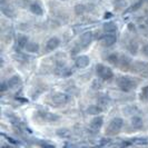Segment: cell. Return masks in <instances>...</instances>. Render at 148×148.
I'll use <instances>...</instances> for the list:
<instances>
[{
    "mask_svg": "<svg viewBox=\"0 0 148 148\" xmlns=\"http://www.w3.org/2000/svg\"><path fill=\"white\" fill-rule=\"evenodd\" d=\"M143 51H144V53H145V55H146V56H147V57H148V45H146V46L144 47V49H143Z\"/></svg>",
    "mask_w": 148,
    "mask_h": 148,
    "instance_id": "36",
    "label": "cell"
},
{
    "mask_svg": "<svg viewBox=\"0 0 148 148\" xmlns=\"http://www.w3.org/2000/svg\"><path fill=\"white\" fill-rule=\"evenodd\" d=\"M7 82L10 89H17L22 85L21 78H20L19 76H17V75H16V76H12L11 78H9V80H8Z\"/></svg>",
    "mask_w": 148,
    "mask_h": 148,
    "instance_id": "9",
    "label": "cell"
},
{
    "mask_svg": "<svg viewBox=\"0 0 148 148\" xmlns=\"http://www.w3.org/2000/svg\"><path fill=\"white\" fill-rule=\"evenodd\" d=\"M137 49H138V45L136 44V42L132 41L130 44L128 45V50L132 52V53H134V55H136V52H137Z\"/></svg>",
    "mask_w": 148,
    "mask_h": 148,
    "instance_id": "27",
    "label": "cell"
},
{
    "mask_svg": "<svg viewBox=\"0 0 148 148\" xmlns=\"http://www.w3.org/2000/svg\"><path fill=\"white\" fill-rule=\"evenodd\" d=\"M1 11H2V14H3L5 16L10 17V18H12V17L15 16V10L12 9V7H10V6H6V5H5V2H2V3H1Z\"/></svg>",
    "mask_w": 148,
    "mask_h": 148,
    "instance_id": "16",
    "label": "cell"
},
{
    "mask_svg": "<svg viewBox=\"0 0 148 148\" xmlns=\"http://www.w3.org/2000/svg\"><path fill=\"white\" fill-rule=\"evenodd\" d=\"M141 98L143 99H145V100H148V86H146V87H144V88L141 89Z\"/></svg>",
    "mask_w": 148,
    "mask_h": 148,
    "instance_id": "29",
    "label": "cell"
},
{
    "mask_svg": "<svg viewBox=\"0 0 148 148\" xmlns=\"http://www.w3.org/2000/svg\"><path fill=\"white\" fill-rule=\"evenodd\" d=\"M111 17H112V14H111V12H106L104 16L105 19H109V18H111Z\"/></svg>",
    "mask_w": 148,
    "mask_h": 148,
    "instance_id": "34",
    "label": "cell"
},
{
    "mask_svg": "<svg viewBox=\"0 0 148 148\" xmlns=\"http://www.w3.org/2000/svg\"><path fill=\"white\" fill-rule=\"evenodd\" d=\"M26 51L28 52H38L39 51V45L37 42H34V41H28V44L26 45L25 47Z\"/></svg>",
    "mask_w": 148,
    "mask_h": 148,
    "instance_id": "19",
    "label": "cell"
},
{
    "mask_svg": "<svg viewBox=\"0 0 148 148\" xmlns=\"http://www.w3.org/2000/svg\"><path fill=\"white\" fill-rule=\"evenodd\" d=\"M118 64L120 65V68L123 70H127L129 67L132 66V60H130V58L126 57V56H123L118 61Z\"/></svg>",
    "mask_w": 148,
    "mask_h": 148,
    "instance_id": "15",
    "label": "cell"
},
{
    "mask_svg": "<svg viewBox=\"0 0 148 148\" xmlns=\"http://www.w3.org/2000/svg\"><path fill=\"white\" fill-rule=\"evenodd\" d=\"M89 62H90V59H89V57L87 56H85V55H82V56H78L77 58H76V66L78 67V68H86V67L89 65Z\"/></svg>",
    "mask_w": 148,
    "mask_h": 148,
    "instance_id": "11",
    "label": "cell"
},
{
    "mask_svg": "<svg viewBox=\"0 0 148 148\" xmlns=\"http://www.w3.org/2000/svg\"><path fill=\"white\" fill-rule=\"evenodd\" d=\"M96 74L103 80H110L114 77V73L109 67H106L103 64H98L96 66Z\"/></svg>",
    "mask_w": 148,
    "mask_h": 148,
    "instance_id": "2",
    "label": "cell"
},
{
    "mask_svg": "<svg viewBox=\"0 0 148 148\" xmlns=\"http://www.w3.org/2000/svg\"><path fill=\"white\" fill-rule=\"evenodd\" d=\"M29 9L30 11L36 16H42V14H44V10H42L41 5L38 3V2H31L29 5Z\"/></svg>",
    "mask_w": 148,
    "mask_h": 148,
    "instance_id": "12",
    "label": "cell"
},
{
    "mask_svg": "<svg viewBox=\"0 0 148 148\" xmlns=\"http://www.w3.org/2000/svg\"><path fill=\"white\" fill-rule=\"evenodd\" d=\"M56 134H57V136H59L60 138H69L70 137V130L69 129H67V128H59V129H57L56 130Z\"/></svg>",
    "mask_w": 148,
    "mask_h": 148,
    "instance_id": "21",
    "label": "cell"
},
{
    "mask_svg": "<svg viewBox=\"0 0 148 148\" xmlns=\"http://www.w3.org/2000/svg\"><path fill=\"white\" fill-rule=\"evenodd\" d=\"M85 10H86V8H85L84 5H77V6L75 7V11H76L77 15H82V14L85 12Z\"/></svg>",
    "mask_w": 148,
    "mask_h": 148,
    "instance_id": "28",
    "label": "cell"
},
{
    "mask_svg": "<svg viewBox=\"0 0 148 148\" xmlns=\"http://www.w3.org/2000/svg\"><path fill=\"white\" fill-rule=\"evenodd\" d=\"M92 32L91 31H86V32H84L82 35V37H80V44H82V47H87L90 45V42L92 41Z\"/></svg>",
    "mask_w": 148,
    "mask_h": 148,
    "instance_id": "10",
    "label": "cell"
},
{
    "mask_svg": "<svg viewBox=\"0 0 148 148\" xmlns=\"http://www.w3.org/2000/svg\"><path fill=\"white\" fill-rule=\"evenodd\" d=\"M8 88H9V86H8V82H2V84H1V88H0L1 92L6 91V90H7Z\"/></svg>",
    "mask_w": 148,
    "mask_h": 148,
    "instance_id": "32",
    "label": "cell"
},
{
    "mask_svg": "<svg viewBox=\"0 0 148 148\" xmlns=\"http://www.w3.org/2000/svg\"><path fill=\"white\" fill-rule=\"evenodd\" d=\"M118 86L120 90L128 92V91H132L137 87V82H135L132 77L123 76L118 79Z\"/></svg>",
    "mask_w": 148,
    "mask_h": 148,
    "instance_id": "1",
    "label": "cell"
},
{
    "mask_svg": "<svg viewBox=\"0 0 148 148\" xmlns=\"http://www.w3.org/2000/svg\"><path fill=\"white\" fill-rule=\"evenodd\" d=\"M124 111L126 112L127 115H134V114H136V112H138V108L136 107V106H128V107H126L125 109H124Z\"/></svg>",
    "mask_w": 148,
    "mask_h": 148,
    "instance_id": "26",
    "label": "cell"
},
{
    "mask_svg": "<svg viewBox=\"0 0 148 148\" xmlns=\"http://www.w3.org/2000/svg\"><path fill=\"white\" fill-rule=\"evenodd\" d=\"M110 98L108 96H101L99 99H98V101H97V105L98 106H100L103 109H107L108 107H109V105H110Z\"/></svg>",
    "mask_w": 148,
    "mask_h": 148,
    "instance_id": "14",
    "label": "cell"
},
{
    "mask_svg": "<svg viewBox=\"0 0 148 148\" xmlns=\"http://www.w3.org/2000/svg\"><path fill=\"white\" fill-rule=\"evenodd\" d=\"M107 60H108V62H110L112 65H117L119 61V57H118V55H116V53H111V55L108 56Z\"/></svg>",
    "mask_w": 148,
    "mask_h": 148,
    "instance_id": "25",
    "label": "cell"
},
{
    "mask_svg": "<svg viewBox=\"0 0 148 148\" xmlns=\"http://www.w3.org/2000/svg\"><path fill=\"white\" fill-rule=\"evenodd\" d=\"M103 110L104 109L100 106H98V105H91V106H89L88 109H87V114L88 115H98V114H100Z\"/></svg>",
    "mask_w": 148,
    "mask_h": 148,
    "instance_id": "18",
    "label": "cell"
},
{
    "mask_svg": "<svg viewBox=\"0 0 148 148\" xmlns=\"http://www.w3.org/2000/svg\"><path fill=\"white\" fill-rule=\"evenodd\" d=\"M62 1H64V0H62Z\"/></svg>",
    "mask_w": 148,
    "mask_h": 148,
    "instance_id": "38",
    "label": "cell"
},
{
    "mask_svg": "<svg viewBox=\"0 0 148 148\" xmlns=\"http://www.w3.org/2000/svg\"><path fill=\"white\" fill-rule=\"evenodd\" d=\"M17 42H18L19 48H25V47H26V45L28 44V38L26 37V36H21V37L18 38Z\"/></svg>",
    "mask_w": 148,
    "mask_h": 148,
    "instance_id": "24",
    "label": "cell"
},
{
    "mask_svg": "<svg viewBox=\"0 0 148 148\" xmlns=\"http://www.w3.org/2000/svg\"><path fill=\"white\" fill-rule=\"evenodd\" d=\"M104 31L105 32H116L117 31V25L112 21H108L104 23Z\"/></svg>",
    "mask_w": 148,
    "mask_h": 148,
    "instance_id": "17",
    "label": "cell"
},
{
    "mask_svg": "<svg viewBox=\"0 0 148 148\" xmlns=\"http://www.w3.org/2000/svg\"><path fill=\"white\" fill-rule=\"evenodd\" d=\"M124 126V119L116 117V118L111 119L108 128H107V134L108 135H116L117 133L120 132V129Z\"/></svg>",
    "mask_w": 148,
    "mask_h": 148,
    "instance_id": "3",
    "label": "cell"
},
{
    "mask_svg": "<svg viewBox=\"0 0 148 148\" xmlns=\"http://www.w3.org/2000/svg\"><path fill=\"white\" fill-rule=\"evenodd\" d=\"M51 100L56 105H65L69 101V96L65 92H55L52 94Z\"/></svg>",
    "mask_w": 148,
    "mask_h": 148,
    "instance_id": "4",
    "label": "cell"
},
{
    "mask_svg": "<svg viewBox=\"0 0 148 148\" xmlns=\"http://www.w3.org/2000/svg\"><path fill=\"white\" fill-rule=\"evenodd\" d=\"M91 87H92L94 89H100L101 87H103V85H101V82H100V80H98V79H96L95 82H92Z\"/></svg>",
    "mask_w": 148,
    "mask_h": 148,
    "instance_id": "30",
    "label": "cell"
},
{
    "mask_svg": "<svg viewBox=\"0 0 148 148\" xmlns=\"http://www.w3.org/2000/svg\"><path fill=\"white\" fill-rule=\"evenodd\" d=\"M117 41V36L114 32H108L107 35H105L103 37V45L105 47H110Z\"/></svg>",
    "mask_w": 148,
    "mask_h": 148,
    "instance_id": "7",
    "label": "cell"
},
{
    "mask_svg": "<svg viewBox=\"0 0 148 148\" xmlns=\"http://www.w3.org/2000/svg\"><path fill=\"white\" fill-rule=\"evenodd\" d=\"M40 146H41V147H49V148H52L53 147V145H51V144H48V143H46V141H41V143H40Z\"/></svg>",
    "mask_w": 148,
    "mask_h": 148,
    "instance_id": "33",
    "label": "cell"
},
{
    "mask_svg": "<svg viewBox=\"0 0 148 148\" xmlns=\"http://www.w3.org/2000/svg\"><path fill=\"white\" fill-rule=\"evenodd\" d=\"M133 70L140 76L147 77L148 76V64L147 62H136L133 65Z\"/></svg>",
    "mask_w": 148,
    "mask_h": 148,
    "instance_id": "5",
    "label": "cell"
},
{
    "mask_svg": "<svg viewBox=\"0 0 148 148\" xmlns=\"http://www.w3.org/2000/svg\"><path fill=\"white\" fill-rule=\"evenodd\" d=\"M104 125V118L101 116H98L97 115L95 118L91 119L90 121V129L94 130V132H98Z\"/></svg>",
    "mask_w": 148,
    "mask_h": 148,
    "instance_id": "6",
    "label": "cell"
},
{
    "mask_svg": "<svg viewBox=\"0 0 148 148\" xmlns=\"http://www.w3.org/2000/svg\"><path fill=\"white\" fill-rule=\"evenodd\" d=\"M132 143L137 144V145H148V138H145V137L134 138V139H132Z\"/></svg>",
    "mask_w": 148,
    "mask_h": 148,
    "instance_id": "23",
    "label": "cell"
},
{
    "mask_svg": "<svg viewBox=\"0 0 148 148\" xmlns=\"http://www.w3.org/2000/svg\"><path fill=\"white\" fill-rule=\"evenodd\" d=\"M59 45H60L59 38L52 37L47 41V44H46V49H47V51H53L55 49H57V48L59 47Z\"/></svg>",
    "mask_w": 148,
    "mask_h": 148,
    "instance_id": "8",
    "label": "cell"
},
{
    "mask_svg": "<svg viewBox=\"0 0 148 148\" xmlns=\"http://www.w3.org/2000/svg\"><path fill=\"white\" fill-rule=\"evenodd\" d=\"M130 124H132V126L134 128H136V129H140L141 127H143V119L140 117H138V116H134L133 118H132V121H130Z\"/></svg>",
    "mask_w": 148,
    "mask_h": 148,
    "instance_id": "22",
    "label": "cell"
},
{
    "mask_svg": "<svg viewBox=\"0 0 148 148\" xmlns=\"http://www.w3.org/2000/svg\"><path fill=\"white\" fill-rule=\"evenodd\" d=\"M7 139H8V141H10V143H11V144H18V141L17 140H15V139H14V138H11V137H7Z\"/></svg>",
    "mask_w": 148,
    "mask_h": 148,
    "instance_id": "35",
    "label": "cell"
},
{
    "mask_svg": "<svg viewBox=\"0 0 148 148\" xmlns=\"http://www.w3.org/2000/svg\"><path fill=\"white\" fill-rule=\"evenodd\" d=\"M56 73L59 76H62V77H68V76H70L73 74V70H71V68H69L67 66H60L57 68Z\"/></svg>",
    "mask_w": 148,
    "mask_h": 148,
    "instance_id": "13",
    "label": "cell"
},
{
    "mask_svg": "<svg viewBox=\"0 0 148 148\" xmlns=\"http://www.w3.org/2000/svg\"><path fill=\"white\" fill-rule=\"evenodd\" d=\"M16 99H17V100H20V101H22V103H27V101H28L27 99H22V98H20V97H17Z\"/></svg>",
    "mask_w": 148,
    "mask_h": 148,
    "instance_id": "37",
    "label": "cell"
},
{
    "mask_svg": "<svg viewBox=\"0 0 148 148\" xmlns=\"http://www.w3.org/2000/svg\"><path fill=\"white\" fill-rule=\"evenodd\" d=\"M40 116L45 119V120H48V121H55V120H58L59 117L53 115L51 112H47V111H42V112H39Z\"/></svg>",
    "mask_w": 148,
    "mask_h": 148,
    "instance_id": "20",
    "label": "cell"
},
{
    "mask_svg": "<svg viewBox=\"0 0 148 148\" xmlns=\"http://www.w3.org/2000/svg\"><path fill=\"white\" fill-rule=\"evenodd\" d=\"M109 143H110V139H109V138H103V139L100 140L99 146H109Z\"/></svg>",
    "mask_w": 148,
    "mask_h": 148,
    "instance_id": "31",
    "label": "cell"
}]
</instances>
